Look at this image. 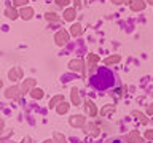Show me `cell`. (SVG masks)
Listing matches in <instances>:
<instances>
[{
    "label": "cell",
    "mask_w": 153,
    "mask_h": 143,
    "mask_svg": "<svg viewBox=\"0 0 153 143\" xmlns=\"http://www.w3.org/2000/svg\"><path fill=\"white\" fill-rule=\"evenodd\" d=\"M113 73L107 69H99V72L91 78V83L96 89H108L113 86Z\"/></svg>",
    "instance_id": "obj_1"
},
{
    "label": "cell",
    "mask_w": 153,
    "mask_h": 143,
    "mask_svg": "<svg viewBox=\"0 0 153 143\" xmlns=\"http://www.w3.org/2000/svg\"><path fill=\"white\" fill-rule=\"evenodd\" d=\"M54 40H56V45H59V46H64L67 41H69V32L67 30H64V29H62V30H59L54 35Z\"/></svg>",
    "instance_id": "obj_2"
},
{
    "label": "cell",
    "mask_w": 153,
    "mask_h": 143,
    "mask_svg": "<svg viewBox=\"0 0 153 143\" xmlns=\"http://www.w3.org/2000/svg\"><path fill=\"white\" fill-rule=\"evenodd\" d=\"M19 16H21L24 21H29V19L33 16V10L30 7H22L21 11H19Z\"/></svg>",
    "instance_id": "obj_3"
},
{
    "label": "cell",
    "mask_w": 153,
    "mask_h": 143,
    "mask_svg": "<svg viewBox=\"0 0 153 143\" xmlns=\"http://www.w3.org/2000/svg\"><path fill=\"white\" fill-rule=\"evenodd\" d=\"M10 80H13V81H16V80H21V76H22V69L21 67H14V69L10 70Z\"/></svg>",
    "instance_id": "obj_4"
},
{
    "label": "cell",
    "mask_w": 153,
    "mask_h": 143,
    "mask_svg": "<svg viewBox=\"0 0 153 143\" xmlns=\"http://www.w3.org/2000/svg\"><path fill=\"white\" fill-rule=\"evenodd\" d=\"M129 7H131L132 11H142V10L145 8V2H143V0H131Z\"/></svg>",
    "instance_id": "obj_5"
},
{
    "label": "cell",
    "mask_w": 153,
    "mask_h": 143,
    "mask_svg": "<svg viewBox=\"0 0 153 143\" xmlns=\"http://www.w3.org/2000/svg\"><path fill=\"white\" fill-rule=\"evenodd\" d=\"M69 67L72 70H76V72H81L83 70V60L76 59V60H70L69 62Z\"/></svg>",
    "instance_id": "obj_6"
},
{
    "label": "cell",
    "mask_w": 153,
    "mask_h": 143,
    "mask_svg": "<svg viewBox=\"0 0 153 143\" xmlns=\"http://www.w3.org/2000/svg\"><path fill=\"white\" fill-rule=\"evenodd\" d=\"M62 16H64L65 21H74L75 19V8H67Z\"/></svg>",
    "instance_id": "obj_7"
},
{
    "label": "cell",
    "mask_w": 153,
    "mask_h": 143,
    "mask_svg": "<svg viewBox=\"0 0 153 143\" xmlns=\"http://www.w3.org/2000/svg\"><path fill=\"white\" fill-rule=\"evenodd\" d=\"M86 111H88L91 116H96V113H97V110H96V107H94V103L91 102V100H86Z\"/></svg>",
    "instance_id": "obj_8"
},
{
    "label": "cell",
    "mask_w": 153,
    "mask_h": 143,
    "mask_svg": "<svg viewBox=\"0 0 153 143\" xmlns=\"http://www.w3.org/2000/svg\"><path fill=\"white\" fill-rule=\"evenodd\" d=\"M81 32H83V30H81V26H80V24H74V26L70 27V33H72L74 37H80Z\"/></svg>",
    "instance_id": "obj_9"
},
{
    "label": "cell",
    "mask_w": 153,
    "mask_h": 143,
    "mask_svg": "<svg viewBox=\"0 0 153 143\" xmlns=\"http://www.w3.org/2000/svg\"><path fill=\"white\" fill-rule=\"evenodd\" d=\"M83 122H85L83 116H72V119H70L72 126H83Z\"/></svg>",
    "instance_id": "obj_10"
},
{
    "label": "cell",
    "mask_w": 153,
    "mask_h": 143,
    "mask_svg": "<svg viewBox=\"0 0 153 143\" xmlns=\"http://www.w3.org/2000/svg\"><path fill=\"white\" fill-rule=\"evenodd\" d=\"M7 97H11V99H16L19 97V89L18 88H11L7 91Z\"/></svg>",
    "instance_id": "obj_11"
},
{
    "label": "cell",
    "mask_w": 153,
    "mask_h": 143,
    "mask_svg": "<svg viewBox=\"0 0 153 143\" xmlns=\"http://www.w3.org/2000/svg\"><path fill=\"white\" fill-rule=\"evenodd\" d=\"M88 60H89V69H93L94 64L99 60V56L97 54H88Z\"/></svg>",
    "instance_id": "obj_12"
},
{
    "label": "cell",
    "mask_w": 153,
    "mask_h": 143,
    "mask_svg": "<svg viewBox=\"0 0 153 143\" xmlns=\"http://www.w3.org/2000/svg\"><path fill=\"white\" fill-rule=\"evenodd\" d=\"M120 60H121L120 56H110V57L105 59V64H117V62H120Z\"/></svg>",
    "instance_id": "obj_13"
},
{
    "label": "cell",
    "mask_w": 153,
    "mask_h": 143,
    "mask_svg": "<svg viewBox=\"0 0 153 143\" xmlns=\"http://www.w3.org/2000/svg\"><path fill=\"white\" fill-rule=\"evenodd\" d=\"M45 18L48 19V21H54V22L59 21V16H57L56 13H50V11H48V13L45 14Z\"/></svg>",
    "instance_id": "obj_14"
},
{
    "label": "cell",
    "mask_w": 153,
    "mask_h": 143,
    "mask_svg": "<svg viewBox=\"0 0 153 143\" xmlns=\"http://www.w3.org/2000/svg\"><path fill=\"white\" fill-rule=\"evenodd\" d=\"M7 16L10 18V19H16L18 18V11L14 8H8L7 10Z\"/></svg>",
    "instance_id": "obj_15"
},
{
    "label": "cell",
    "mask_w": 153,
    "mask_h": 143,
    "mask_svg": "<svg viewBox=\"0 0 153 143\" xmlns=\"http://www.w3.org/2000/svg\"><path fill=\"white\" fill-rule=\"evenodd\" d=\"M85 132H86V133H93V135H97V129H96L93 124L86 126V127H85Z\"/></svg>",
    "instance_id": "obj_16"
},
{
    "label": "cell",
    "mask_w": 153,
    "mask_h": 143,
    "mask_svg": "<svg viewBox=\"0 0 153 143\" xmlns=\"http://www.w3.org/2000/svg\"><path fill=\"white\" fill-rule=\"evenodd\" d=\"M30 94H32L33 99H42V97H43V91H42V89H32Z\"/></svg>",
    "instance_id": "obj_17"
},
{
    "label": "cell",
    "mask_w": 153,
    "mask_h": 143,
    "mask_svg": "<svg viewBox=\"0 0 153 143\" xmlns=\"http://www.w3.org/2000/svg\"><path fill=\"white\" fill-rule=\"evenodd\" d=\"M72 100H74L75 105L80 103V97H78V91L76 89H72Z\"/></svg>",
    "instance_id": "obj_18"
},
{
    "label": "cell",
    "mask_w": 153,
    "mask_h": 143,
    "mask_svg": "<svg viewBox=\"0 0 153 143\" xmlns=\"http://www.w3.org/2000/svg\"><path fill=\"white\" fill-rule=\"evenodd\" d=\"M33 84H35V81H33V80H27V81H24L22 91H27V89H30V88H32Z\"/></svg>",
    "instance_id": "obj_19"
},
{
    "label": "cell",
    "mask_w": 153,
    "mask_h": 143,
    "mask_svg": "<svg viewBox=\"0 0 153 143\" xmlns=\"http://www.w3.org/2000/svg\"><path fill=\"white\" fill-rule=\"evenodd\" d=\"M67 110H69V105H67V103H64V102H62V103L59 105V107H57V113H65V111H67Z\"/></svg>",
    "instance_id": "obj_20"
},
{
    "label": "cell",
    "mask_w": 153,
    "mask_h": 143,
    "mask_svg": "<svg viewBox=\"0 0 153 143\" xmlns=\"http://www.w3.org/2000/svg\"><path fill=\"white\" fill-rule=\"evenodd\" d=\"M54 140H56V143H65V138L61 133H54Z\"/></svg>",
    "instance_id": "obj_21"
},
{
    "label": "cell",
    "mask_w": 153,
    "mask_h": 143,
    "mask_svg": "<svg viewBox=\"0 0 153 143\" xmlns=\"http://www.w3.org/2000/svg\"><path fill=\"white\" fill-rule=\"evenodd\" d=\"M14 7H24V5L27 3V0H13Z\"/></svg>",
    "instance_id": "obj_22"
},
{
    "label": "cell",
    "mask_w": 153,
    "mask_h": 143,
    "mask_svg": "<svg viewBox=\"0 0 153 143\" xmlns=\"http://www.w3.org/2000/svg\"><path fill=\"white\" fill-rule=\"evenodd\" d=\"M113 110H115V108H113V105H110V107H105L100 113H102V114H107V113H110V111H113Z\"/></svg>",
    "instance_id": "obj_23"
},
{
    "label": "cell",
    "mask_w": 153,
    "mask_h": 143,
    "mask_svg": "<svg viewBox=\"0 0 153 143\" xmlns=\"http://www.w3.org/2000/svg\"><path fill=\"white\" fill-rule=\"evenodd\" d=\"M61 100H62V97H59V95H57V97H54V99H53V100H51V103H50V107H54V105H56L57 102H61Z\"/></svg>",
    "instance_id": "obj_24"
},
{
    "label": "cell",
    "mask_w": 153,
    "mask_h": 143,
    "mask_svg": "<svg viewBox=\"0 0 153 143\" xmlns=\"http://www.w3.org/2000/svg\"><path fill=\"white\" fill-rule=\"evenodd\" d=\"M69 2H70V0H56V3L59 5V7H65Z\"/></svg>",
    "instance_id": "obj_25"
},
{
    "label": "cell",
    "mask_w": 153,
    "mask_h": 143,
    "mask_svg": "<svg viewBox=\"0 0 153 143\" xmlns=\"http://www.w3.org/2000/svg\"><path fill=\"white\" fill-rule=\"evenodd\" d=\"M134 116H137L139 119H140V121L142 122H147V119L145 118H143V114H140V113H137V111H134Z\"/></svg>",
    "instance_id": "obj_26"
},
{
    "label": "cell",
    "mask_w": 153,
    "mask_h": 143,
    "mask_svg": "<svg viewBox=\"0 0 153 143\" xmlns=\"http://www.w3.org/2000/svg\"><path fill=\"white\" fill-rule=\"evenodd\" d=\"M145 137H147V138H153V130H147Z\"/></svg>",
    "instance_id": "obj_27"
},
{
    "label": "cell",
    "mask_w": 153,
    "mask_h": 143,
    "mask_svg": "<svg viewBox=\"0 0 153 143\" xmlns=\"http://www.w3.org/2000/svg\"><path fill=\"white\" fill-rule=\"evenodd\" d=\"M112 2H113V3H117V5H121L124 0H112Z\"/></svg>",
    "instance_id": "obj_28"
},
{
    "label": "cell",
    "mask_w": 153,
    "mask_h": 143,
    "mask_svg": "<svg viewBox=\"0 0 153 143\" xmlns=\"http://www.w3.org/2000/svg\"><path fill=\"white\" fill-rule=\"evenodd\" d=\"M74 2H75V8H78L80 5H81V3H80V0H74Z\"/></svg>",
    "instance_id": "obj_29"
},
{
    "label": "cell",
    "mask_w": 153,
    "mask_h": 143,
    "mask_svg": "<svg viewBox=\"0 0 153 143\" xmlns=\"http://www.w3.org/2000/svg\"><path fill=\"white\" fill-rule=\"evenodd\" d=\"M148 113L153 114V105H150V107H148Z\"/></svg>",
    "instance_id": "obj_30"
},
{
    "label": "cell",
    "mask_w": 153,
    "mask_h": 143,
    "mask_svg": "<svg viewBox=\"0 0 153 143\" xmlns=\"http://www.w3.org/2000/svg\"><path fill=\"white\" fill-rule=\"evenodd\" d=\"M147 3H153V0H147Z\"/></svg>",
    "instance_id": "obj_31"
},
{
    "label": "cell",
    "mask_w": 153,
    "mask_h": 143,
    "mask_svg": "<svg viewBox=\"0 0 153 143\" xmlns=\"http://www.w3.org/2000/svg\"><path fill=\"white\" fill-rule=\"evenodd\" d=\"M45 143H53V142H50V140H46V142H45Z\"/></svg>",
    "instance_id": "obj_32"
},
{
    "label": "cell",
    "mask_w": 153,
    "mask_h": 143,
    "mask_svg": "<svg viewBox=\"0 0 153 143\" xmlns=\"http://www.w3.org/2000/svg\"><path fill=\"white\" fill-rule=\"evenodd\" d=\"M113 143H123V142H118V140H117V142H113Z\"/></svg>",
    "instance_id": "obj_33"
}]
</instances>
